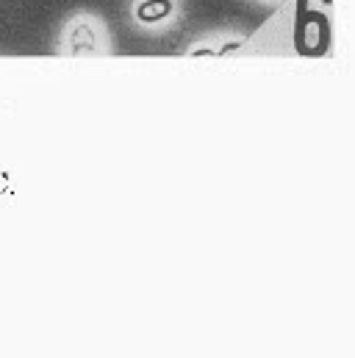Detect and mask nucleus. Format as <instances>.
I'll use <instances>...</instances> for the list:
<instances>
[{"instance_id": "f257e3e1", "label": "nucleus", "mask_w": 355, "mask_h": 358, "mask_svg": "<svg viewBox=\"0 0 355 358\" xmlns=\"http://www.w3.org/2000/svg\"><path fill=\"white\" fill-rule=\"evenodd\" d=\"M294 45L303 56H319L331 45V22L322 8L297 6V22H294Z\"/></svg>"}, {"instance_id": "f03ea898", "label": "nucleus", "mask_w": 355, "mask_h": 358, "mask_svg": "<svg viewBox=\"0 0 355 358\" xmlns=\"http://www.w3.org/2000/svg\"><path fill=\"white\" fill-rule=\"evenodd\" d=\"M170 11H173V0H145L136 14L145 22H159V20L170 17Z\"/></svg>"}, {"instance_id": "7ed1b4c3", "label": "nucleus", "mask_w": 355, "mask_h": 358, "mask_svg": "<svg viewBox=\"0 0 355 358\" xmlns=\"http://www.w3.org/2000/svg\"><path fill=\"white\" fill-rule=\"evenodd\" d=\"M194 56H214V50H208V48H200V50H194Z\"/></svg>"}]
</instances>
